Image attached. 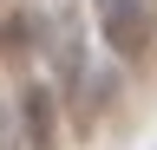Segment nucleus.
<instances>
[{
    "mask_svg": "<svg viewBox=\"0 0 157 150\" xmlns=\"http://www.w3.org/2000/svg\"><path fill=\"white\" fill-rule=\"evenodd\" d=\"M105 7V39L124 52V59H137V52L151 46V20H144V7L137 0H98Z\"/></svg>",
    "mask_w": 157,
    "mask_h": 150,
    "instance_id": "nucleus-1",
    "label": "nucleus"
},
{
    "mask_svg": "<svg viewBox=\"0 0 157 150\" xmlns=\"http://www.w3.org/2000/svg\"><path fill=\"white\" fill-rule=\"evenodd\" d=\"M26 124H33V150H52V104H46V91L26 98Z\"/></svg>",
    "mask_w": 157,
    "mask_h": 150,
    "instance_id": "nucleus-2",
    "label": "nucleus"
}]
</instances>
